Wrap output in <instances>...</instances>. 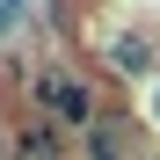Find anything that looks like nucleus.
Listing matches in <instances>:
<instances>
[{"label": "nucleus", "instance_id": "obj_2", "mask_svg": "<svg viewBox=\"0 0 160 160\" xmlns=\"http://www.w3.org/2000/svg\"><path fill=\"white\" fill-rule=\"evenodd\" d=\"M8 160H66V131L51 124V117L15 124V153H8Z\"/></svg>", "mask_w": 160, "mask_h": 160}, {"label": "nucleus", "instance_id": "obj_6", "mask_svg": "<svg viewBox=\"0 0 160 160\" xmlns=\"http://www.w3.org/2000/svg\"><path fill=\"white\" fill-rule=\"evenodd\" d=\"M153 117H160V95H153Z\"/></svg>", "mask_w": 160, "mask_h": 160}, {"label": "nucleus", "instance_id": "obj_3", "mask_svg": "<svg viewBox=\"0 0 160 160\" xmlns=\"http://www.w3.org/2000/svg\"><path fill=\"white\" fill-rule=\"evenodd\" d=\"M102 58H109V66L124 73V80H146L160 51H153V37H146V29H117V37H109V51H102Z\"/></svg>", "mask_w": 160, "mask_h": 160}, {"label": "nucleus", "instance_id": "obj_4", "mask_svg": "<svg viewBox=\"0 0 160 160\" xmlns=\"http://www.w3.org/2000/svg\"><path fill=\"white\" fill-rule=\"evenodd\" d=\"M88 138V160H124V131L117 124H95V131H80Z\"/></svg>", "mask_w": 160, "mask_h": 160}, {"label": "nucleus", "instance_id": "obj_5", "mask_svg": "<svg viewBox=\"0 0 160 160\" xmlns=\"http://www.w3.org/2000/svg\"><path fill=\"white\" fill-rule=\"evenodd\" d=\"M15 153V124H0V160H8Z\"/></svg>", "mask_w": 160, "mask_h": 160}, {"label": "nucleus", "instance_id": "obj_1", "mask_svg": "<svg viewBox=\"0 0 160 160\" xmlns=\"http://www.w3.org/2000/svg\"><path fill=\"white\" fill-rule=\"evenodd\" d=\"M37 109L58 124V131H95V88L88 80H73V73H37Z\"/></svg>", "mask_w": 160, "mask_h": 160}]
</instances>
